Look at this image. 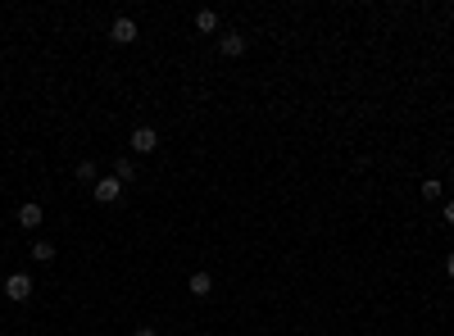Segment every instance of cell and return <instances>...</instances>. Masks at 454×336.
I'll return each mask as SVG.
<instances>
[{
  "label": "cell",
  "instance_id": "obj_1",
  "mask_svg": "<svg viewBox=\"0 0 454 336\" xmlns=\"http://www.w3.org/2000/svg\"><path fill=\"white\" fill-rule=\"evenodd\" d=\"M132 150H137V155H155V146H159V132H155L150 128V123H141V128H132Z\"/></svg>",
  "mask_w": 454,
  "mask_h": 336
},
{
  "label": "cell",
  "instance_id": "obj_2",
  "mask_svg": "<svg viewBox=\"0 0 454 336\" xmlns=\"http://www.w3.org/2000/svg\"><path fill=\"white\" fill-rule=\"evenodd\" d=\"M14 218H19V228H23V232H37V228L46 223V209L37 205V200H23V205H19V214H14Z\"/></svg>",
  "mask_w": 454,
  "mask_h": 336
},
{
  "label": "cell",
  "instance_id": "obj_3",
  "mask_svg": "<svg viewBox=\"0 0 454 336\" xmlns=\"http://www.w3.org/2000/svg\"><path fill=\"white\" fill-rule=\"evenodd\" d=\"M5 295H10L14 304H23L32 295V277H28V273H10V277H5Z\"/></svg>",
  "mask_w": 454,
  "mask_h": 336
},
{
  "label": "cell",
  "instance_id": "obj_4",
  "mask_svg": "<svg viewBox=\"0 0 454 336\" xmlns=\"http://www.w3.org/2000/svg\"><path fill=\"white\" fill-rule=\"evenodd\" d=\"M109 37H114L119 46H132V41H137V23H132L128 14H119V19L109 23Z\"/></svg>",
  "mask_w": 454,
  "mask_h": 336
},
{
  "label": "cell",
  "instance_id": "obj_5",
  "mask_svg": "<svg viewBox=\"0 0 454 336\" xmlns=\"http://www.w3.org/2000/svg\"><path fill=\"white\" fill-rule=\"evenodd\" d=\"M91 191H96V200H100V205H114V200L123 195V182H119L114 173H109V177H100V182L91 186Z\"/></svg>",
  "mask_w": 454,
  "mask_h": 336
},
{
  "label": "cell",
  "instance_id": "obj_6",
  "mask_svg": "<svg viewBox=\"0 0 454 336\" xmlns=\"http://www.w3.org/2000/svg\"><path fill=\"white\" fill-rule=\"evenodd\" d=\"M218 50H223L227 59H241V55H246V37H241V32H223V37H218Z\"/></svg>",
  "mask_w": 454,
  "mask_h": 336
},
{
  "label": "cell",
  "instance_id": "obj_7",
  "mask_svg": "<svg viewBox=\"0 0 454 336\" xmlns=\"http://www.w3.org/2000/svg\"><path fill=\"white\" fill-rule=\"evenodd\" d=\"M191 295H195V300H205V295H214V277H209L205 268H195V273H191Z\"/></svg>",
  "mask_w": 454,
  "mask_h": 336
},
{
  "label": "cell",
  "instance_id": "obj_8",
  "mask_svg": "<svg viewBox=\"0 0 454 336\" xmlns=\"http://www.w3.org/2000/svg\"><path fill=\"white\" fill-rule=\"evenodd\" d=\"M114 177H119V182H132V177H137V159H128V155L114 159Z\"/></svg>",
  "mask_w": 454,
  "mask_h": 336
},
{
  "label": "cell",
  "instance_id": "obj_9",
  "mask_svg": "<svg viewBox=\"0 0 454 336\" xmlns=\"http://www.w3.org/2000/svg\"><path fill=\"white\" fill-rule=\"evenodd\" d=\"M195 32H218V14L214 10H200V14H195Z\"/></svg>",
  "mask_w": 454,
  "mask_h": 336
},
{
  "label": "cell",
  "instance_id": "obj_10",
  "mask_svg": "<svg viewBox=\"0 0 454 336\" xmlns=\"http://www.w3.org/2000/svg\"><path fill=\"white\" fill-rule=\"evenodd\" d=\"M77 182H91V186L100 182V168H96V159H82V164H77Z\"/></svg>",
  "mask_w": 454,
  "mask_h": 336
},
{
  "label": "cell",
  "instance_id": "obj_11",
  "mask_svg": "<svg viewBox=\"0 0 454 336\" xmlns=\"http://www.w3.org/2000/svg\"><path fill=\"white\" fill-rule=\"evenodd\" d=\"M418 191H422V200H441V191H445V186H441V177H422V182H418Z\"/></svg>",
  "mask_w": 454,
  "mask_h": 336
},
{
  "label": "cell",
  "instance_id": "obj_12",
  "mask_svg": "<svg viewBox=\"0 0 454 336\" xmlns=\"http://www.w3.org/2000/svg\"><path fill=\"white\" fill-rule=\"evenodd\" d=\"M32 259L37 264H50L55 259V246H50V241H37V246H32Z\"/></svg>",
  "mask_w": 454,
  "mask_h": 336
},
{
  "label": "cell",
  "instance_id": "obj_13",
  "mask_svg": "<svg viewBox=\"0 0 454 336\" xmlns=\"http://www.w3.org/2000/svg\"><path fill=\"white\" fill-rule=\"evenodd\" d=\"M445 223H450V228H454V200H450V205H445Z\"/></svg>",
  "mask_w": 454,
  "mask_h": 336
},
{
  "label": "cell",
  "instance_id": "obj_14",
  "mask_svg": "<svg viewBox=\"0 0 454 336\" xmlns=\"http://www.w3.org/2000/svg\"><path fill=\"white\" fill-rule=\"evenodd\" d=\"M132 336H159V332H155V327H137V332H132Z\"/></svg>",
  "mask_w": 454,
  "mask_h": 336
},
{
  "label": "cell",
  "instance_id": "obj_15",
  "mask_svg": "<svg viewBox=\"0 0 454 336\" xmlns=\"http://www.w3.org/2000/svg\"><path fill=\"white\" fill-rule=\"evenodd\" d=\"M445 273H450V277H454V255H445Z\"/></svg>",
  "mask_w": 454,
  "mask_h": 336
}]
</instances>
